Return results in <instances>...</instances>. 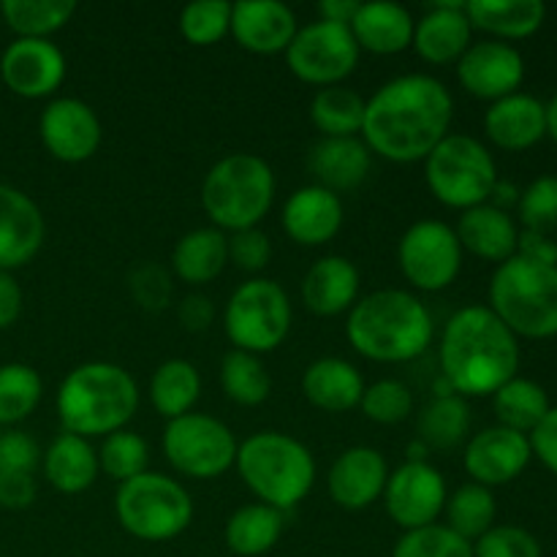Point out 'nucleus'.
Listing matches in <instances>:
<instances>
[{
    "label": "nucleus",
    "mask_w": 557,
    "mask_h": 557,
    "mask_svg": "<svg viewBox=\"0 0 557 557\" xmlns=\"http://www.w3.org/2000/svg\"><path fill=\"white\" fill-rule=\"evenodd\" d=\"M44 147L63 163H82L101 147V120L79 98H54L38 117Z\"/></svg>",
    "instance_id": "2eb2a0df"
},
{
    "label": "nucleus",
    "mask_w": 557,
    "mask_h": 557,
    "mask_svg": "<svg viewBox=\"0 0 557 557\" xmlns=\"http://www.w3.org/2000/svg\"><path fill=\"white\" fill-rule=\"evenodd\" d=\"M36 500V479L33 473H0V506L5 509H27Z\"/></svg>",
    "instance_id": "603ef678"
},
{
    "label": "nucleus",
    "mask_w": 557,
    "mask_h": 557,
    "mask_svg": "<svg viewBox=\"0 0 557 557\" xmlns=\"http://www.w3.org/2000/svg\"><path fill=\"white\" fill-rule=\"evenodd\" d=\"M283 533V515L267 504H250L234 511L226 522V547L239 557L267 555Z\"/></svg>",
    "instance_id": "473e14b6"
},
{
    "label": "nucleus",
    "mask_w": 557,
    "mask_h": 557,
    "mask_svg": "<svg viewBox=\"0 0 557 557\" xmlns=\"http://www.w3.org/2000/svg\"><path fill=\"white\" fill-rule=\"evenodd\" d=\"M484 131L500 150H528L547 136V103L528 92H511L487 109Z\"/></svg>",
    "instance_id": "5701e85b"
},
{
    "label": "nucleus",
    "mask_w": 557,
    "mask_h": 557,
    "mask_svg": "<svg viewBox=\"0 0 557 557\" xmlns=\"http://www.w3.org/2000/svg\"><path fill=\"white\" fill-rule=\"evenodd\" d=\"M98 451L92 449L90 441L79 435L63 433L49 444L44 455V476L58 493L76 495L92 487L98 479Z\"/></svg>",
    "instance_id": "c756f323"
},
{
    "label": "nucleus",
    "mask_w": 557,
    "mask_h": 557,
    "mask_svg": "<svg viewBox=\"0 0 557 557\" xmlns=\"http://www.w3.org/2000/svg\"><path fill=\"white\" fill-rule=\"evenodd\" d=\"M38 457V444L27 433L5 430L0 435V473H33Z\"/></svg>",
    "instance_id": "8fccbe9b"
},
{
    "label": "nucleus",
    "mask_w": 557,
    "mask_h": 557,
    "mask_svg": "<svg viewBox=\"0 0 557 557\" xmlns=\"http://www.w3.org/2000/svg\"><path fill=\"white\" fill-rule=\"evenodd\" d=\"M386 482H389V466L384 455L370 446H351L343 451L330 468L326 487L330 498L343 509H368L375 500L384 498Z\"/></svg>",
    "instance_id": "aec40b11"
},
{
    "label": "nucleus",
    "mask_w": 557,
    "mask_h": 557,
    "mask_svg": "<svg viewBox=\"0 0 557 557\" xmlns=\"http://www.w3.org/2000/svg\"><path fill=\"white\" fill-rule=\"evenodd\" d=\"M359 5H362V3H357V0H321L315 9H319V16L324 22H335V25L351 27V22H354V16H357Z\"/></svg>",
    "instance_id": "4d7b16f0"
},
{
    "label": "nucleus",
    "mask_w": 557,
    "mask_h": 557,
    "mask_svg": "<svg viewBox=\"0 0 557 557\" xmlns=\"http://www.w3.org/2000/svg\"><path fill=\"white\" fill-rule=\"evenodd\" d=\"M272 259V243L259 226L232 232L228 237V261L245 272H261Z\"/></svg>",
    "instance_id": "09e8293b"
},
{
    "label": "nucleus",
    "mask_w": 557,
    "mask_h": 557,
    "mask_svg": "<svg viewBox=\"0 0 557 557\" xmlns=\"http://www.w3.org/2000/svg\"><path fill=\"white\" fill-rule=\"evenodd\" d=\"M237 438L207 413H185L163 430V455L169 466L190 479H218L237 462Z\"/></svg>",
    "instance_id": "9b49d317"
},
{
    "label": "nucleus",
    "mask_w": 557,
    "mask_h": 557,
    "mask_svg": "<svg viewBox=\"0 0 557 557\" xmlns=\"http://www.w3.org/2000/svg\"><path fill=\"white\" fill-rule=\"evenodd\" d=\"M199 395L201 375L188 359H169L150 379V403L166 422L190 413Z\"/></svg>",
    "instance_id": "72a5a7b5"
},
{
    "label": "nucleus",
    "mask_w": 557,
    "mask_h": 557,
    "mask_svg": "<svg viewBox=\"0 0 557 557\" xmlns=\"http://www.w3.org/2000/svg\"><path fill=\"white\" fill-rule=\"evenodd\" d=\"M348 343L364 359L386 364L422 357L433 341V315L403 288H381L357 299L346 321Z\"/></svg>",
    "instance_id": "7ed1b4c3"
},
{
    "label": "nucleus",
    "mask_w": 557,
    "mask_h": 557,
    "mask_svg": "<svg viewBox=\"0 0 557 557\" xmlns=\"http://www.w3.org/2000/svg\"><path fill=\"white\" fill-rule=\"evenodd\" d=\"M490 199H495V207H498V210H504L506 205H517V201H520V190H517L515 185H506L498 180Z\"/></svg>",
    "instance_id": "13d9d810"
},
{
    "label": "nucleus",
    "mask_w": 557,
    "mask_h": 557,
    "mask_svg": "<svg viewBox=\"0 0 557 557\" xmlns=\"http://www.w3.org/2000/svg\"><path fill=\"white\" fill-rule=\"evenodd\" d=\"M397 261L406 281L419 292H444L457 281L462 245L444 221H417L397 245Z\"/></svg>",
    "instance_id": "ddd939ff"
},
{
    "label": "nucleus",
    "mask_w": 557,
    "mask_h": 557,
    "mask_svg": "<svg viewBox=\"0 0 557 557\" xmlns=\"http://www.w3.org/2000/svg\"><path fill=\"white\" fill-rule=\"evenodd\" d=\"M392 557H473V544L457 536L451 528L433 522L403 533Z\"/></svg>",
    "instance_id": "c03bdc74"
},
{
    "label": "nucleus",
    "mask_w": 557,
    "mask_h": 557,
    "mask_svg": "<svg viewBox=\"0 0 557 557\" xmlns=\"http://www.w3.org/2000/svg\"><path fill=\"white\" fill-rule=\"evenodd\" d=\"M114 515L139 542H169L177 539L194 520V500L188 490L163 473L145 471L128 479L114 495Z\"/></svg>",
    "instance_id": "6e6552de"
},
{
    "label": "nucleus",
    "mask_w": 557,
    "mask_h": 557,
    "mask_svg": "<svg viewBox=\"0 0 557 557\" xmlns=\"http://www.w3.org/2000/svg\"><path fill=\"white\" fill-rule=\"evenodd\" d=\"M359 299V270L343 256H324L302 281V302L315 315H341Z\"/></svg>",
    "instance_id": "393cba45"
},
{
    "label": "nucleus",
    "mask_w": 557,
    "mask_h": 557,
    "mask_svg": "<svg viewBox=\"0 0 557 557\" xmlns=\"http://www.w3.org/2000/svg\"><path fill=\"white\" fill-rule=\"evenodd\" d=\"M473 557H542V544L517 525H493L473 544Z\"/></svg>",
    "instance_id": "de8ad7c7"
},
{
    "label": "nucleus",
    "mask_w": 557,
    "mask_h": 557,
    "mask_svg": "<svg viewBox=\"0 0 557 557\" xmlns=\"http://www.w3.org/2000/svg\"><path fill=\"white\" fill-rule=\"evenodd\" d=\"M212 315H215L212 302L207 297H201V294H190V297H185L183 305H180V321L194 332L207 330Z\"/></svg>",
    "instance_id": "6e6d98bb"
},
{
    "label": "nucleus",
    "mask_w": 557,
    "mask_h": 557,
    "mask_svg": "<svg viewBox=\"0 0 557 557\" xmlns=\"http://www.w3.org/2000/svg\"><path fill=\"white\" fill-rule=\"evenodd\" d=\"M221 386L223 392H226L228 400L237 403V406L253 408L261 406V403L270 397L272 379L270 373H267L264 362H261L256 354L232 348V351L223 357Z\"/></svg>",
    "instance_id": "ea45409f"
},
{
    "label": "nucleus",
    "mask_w": 557,
    "mask_h": 557,
    "mask_svg": "<svg viewBox=\"0 0 557 557\" xmlns=\"http://www.w3.org/2000/svg\"><path fill=\"white\" fill-rule=\"evenodd\" d=\"M493 408L500 428L531 435L553 406H549V397L542 384H536L531 379H517L515 375L509 384H504L495 392Z\"/></svg>",
    "instance_id": "f704fd0d"
},
{
    "label": "nucleus",
    "mask_w": 557,
    "mask_h": 557,
    "mask_svg": "<svg viewBox=\"0 0 557 557\" xmlns=\"http://www.w3.org/2000/svg\"><path fill=\"white\" fill-rule=\"evenodd\" d=\"M297 30V16L281 0H239L232 5L228 33L253 54L286 52Z\"/></svg>",
    "instance_id": "412c9836"
},
{
    "label": "nucleus",
    "mask_w": 557,
    "mask_h": 557,
    "mask_svg": "<svg viewBox=\"0 0 557 557\" xmlns=\"http://www.w3.org/2000/svg\"><path fill=\"white\" fill-rule=\"evenodd\" d=\"M531 451L557 476V406L549 408L539 428L528 435Z\"/></svg>",
    "instance_id": "3c124183"
},
{
    "label": "nucleus",
    "mask_w": 557,
    "mask_h": 557,
    "mask_svg": "<svg viewBox=\"0 0 557 557\" xmlns=\"http://www.w3.org/2000/svg\"><path fill=\"white\" fill-rule=\"evenodd\" d=\"M0 76L22 98L52 96L65 79V54L49 38H14L0 58Z\"/></svg>",
    "instance_id": "dca6fc26"
},
{
    "label": "nucleus",
    "mask_w": 557,
    "mask_h": 557,
    "mask_svg": "<svg viewBox=\"0 0 557 557\" xmlns=\"http://www.w3.org/2000/svg\"><path fill=\"white\" fill-rule=\"evenodd\" d=\"M413 25L417 20L406 5L375 0V3L359 5L351 22V33L364 52L397 54L413 44Z\"/></svg>",
    "instance_id": "a878e982"
},
{
    "label": "nucleus",
    "mask_w": 557,
    "mask_h": 557,
    "mask_svg": "<svg viewBox=\"0 0 557 557\" xmlns=\"http://www.w3.org/2000/svg\"><path fill=\"white\" fill-rule=\"evenodd\" d=\"M302 392L310 406L330 413L351 411L359 406L364 381L351 362L337 357L315 359L302 373Z\"/></svg>",
    "instance_id": "cd10ccee"
},
{
    "label": "nucleus",
    "mask_w": 557,
    "mask_h": 557,
    "mask_svg": "<svg viewBox=\"0 0 557 557\" xmlns=\"http://www.w3.org/2000/svg\"><path fill=\"white\" fill-rule=\"evenodd\" d=\"M139 408L134 375L114 362H85L58 389V417L65 433L79 438L125 430Z\"/></svg>",
    "instance_id": "20e7f679"
},
{
    "label": "nucleus",
    "mask_w": 557,
    "mask_h": 557,
    "mask_svg": "<svg viewBox=\"0 0 557 557\" xmlns=\"http://www.w3.org/2000/svg\"><path fill=\"white\" fill-rule=\"evenodd\" d=\"M74 0H5L0 5V14L16 38H49L74 16Z\"/></svg>",
    "instance_id": "58836bf2"
},
{
    "label": "nucleus",
    "mask_w": 557,
    "mask_h": 557,
    "mask_svg": "<svg viewBox=\"0 0 557 557\" xmlns=\"http://www.w3.org/2000/svg\"><path fill=\"white\" fill-rule=\"evenodd\" d=\"M424 180L441 205L466 212L487 205L498 183V166L482 141L466 134H449L424 158Z\"/></svg>",
    "instance_id": "1a4fd4ad"
},
{
    "label": "nucleus",
    "mask_w": 557,
    "mask_h": 557,
    "mask_svg": "<svg viewBox=\"0 0 557 557\" xmlns=\"http://www.w3.org/2000/svg\"><path fill=\"white\" fill-rule=\"evenodd\" d=\"M517 256L528 261H536V264L557 267V245L547 234L536 232H520V239H517Z\"/></svg>",
    "instance_id": "864d4df0"
},
{
    "label": "nucleus",
    "mask_w": 557,
    "mask_h": 557,
    "mask_svg": "<svg viewBox=\"0 0 557 557\" xmlns=\"http://www.w3.org/2000/svg\"><path fill=\"white\" fill-rule=\"evenodd\" d=\"M457 79L471 96L495 103L522 85L525 60L506 41H479L457 60Z\"/></svg>",
    "instance_id": "f3484780"
},
{
    "label": "nucleus",
    "mask_w": 557,
    "mask_h": 557,
    "mask_svg": "<svg viewBox=\"0 0 557 557\" xmlns=\"http://www.w3.org/2000/svg\"><path fill=\"white\" fill-rule=\"evenodd\" d=\"M22 313V288L11 272H0V330H9Z\"/></svg>",
    "instance_id": "5fc2aeb1"
},
{
    "label": "nucleus",
    "mask_w": 557,
    "mask_h": 557,
    "mask_svg": "<svg viewBox=\"0 0 557 557\" xmlns=\"http://www.w3.org/2000/svg\"><path fill=\"white\" fill-rule=\"evenodd\" d=\"M147 462H150V449H147L145 438L131 430H117V433L107 435L98 449V468L107 476L117 479L120 484L145 473Z\"/></svg>",
    "instance_id": "79ce46f5"
},
{
    "label": "nucleus",
    "mask_w": 557,
    "mask_h": 557,
    "mask_svg": "<svg viewBox=\"0 0 557 557\" xmlns=\"http://www.w3.org/2000/svg\"><path fill=\"white\" fill-rule=\"evenodd\" d=\"M359 408L375 424H400L411 413L413 395L403 381L381 379L375 384L364 386Z\"/></svg>",
    "instance_id": "a18cd8bd"
},
{
    "label": "nucleus",
    "mask_w": 557,
    "mask_h": 557,
    "mask_svg": "<svg viewBox=\"0 0 557 557\" xmlns=\"http://www.w3.org/2000/svg\"><path fill=\"white\" fill-rule=\"evenodd\" d=\"M438 359L457 395L487 397L517 375L520 343L487 305H468L446 321Z\"/></svg>",
    "instance_id": "f03ea898"
},
{
    "label": "nucleus",
    "mask_w": 557,
    "mask_h": 557,
    "mask_svg": "<svg viewBox=\"0 0 557 557\" xmlns=\"http://www.w3.org/2000/svg\"><path fill=\"white\" fill-rule=\"evenodd\" d=\"M468 428H471V408L460 395L435 397L419 413V441L428 449H455L466 441Z\"/></svg>",
    "instance_id": "e433bc0d"
},
{
    "label": "nucleus",
    "mask_w": 557,
    "mask_h": 557,
    "mask_svg": "<svg viewBox=\"0 0 557 557\" xmlns=\"http://www.w3.org/2000/svg\"><path fill=\"white\" fill-rule=\"evenodd\" d=\"M232 27V3L226 0H196L180 11V33L194 47L218 44Z\"/></svg>",
    "instance_id": "37998d69"
},
{
    "label": "nucleus",
    "mask_w": 557,
    "mask_h": 557,
    "mask_svg": "<svg viewBox=\"0 0 557 557\" xmlns=\"http://www.w3.org/2000/svg\"><path fill=\"white\" fill-rule=\"evenodd\" d=\"M310 120L324 139H346L362 134L364 98L343 85L321 87L310 101Z\"/></svg>",
    "instance_id": "c9c22d12"
},
{
    "label": "nucleus",
    "mask_w": 557,
    "mask_h": 557,
    "mask_svg": "<svg viewBox=\"0 0 557 557\" xmlns=\"http://www.w3.org/2000/svg\"><path fill=\"white\" fill-rule=\"evenodd\" d=\"M446 498H449V493H446L444 476L428 460L403 462L395 473H389V482L384 490L386 515L403 531L433 525L444 511Z\"/></svg>",
    "instance_id": "4468645a"
},
{
    "label": "nucleus",
    "mask_w": 557,
    "mask_h": 557,
    "mask_svg": "<svg viewBox=\"0 0 557 557\" xmlns=\"http://www.w3.org/2000/svg\"><path fill=\"white\" fill-rule=\"evenodd\" d=\"M471 33L466 3H433L413 25V49L430 65H449L471 47Z\"/></svg>",
    "instance_id": "b1692460"
},
{
    "label": "nucleus",
    "mask_w": 557,
    "mask_h": 557,
    "mask_svg": "<svg viewBox=\"0 0 557 557\" xmlns=\"http://www.w3.org/2000/svg\"><path fill=\"white\" fill-rule=\"evenodd\" d=\"M446 528L462 536L466 542L473 544V539H482L484 533L493 528L495 522V495L487 487L476 482H468L446 498Z\"/></svg>",
    "instance_id": "4c0bfd02"
},
{
    "label": "nucleus",
    "mask_w": 557,
    "mask_h": 557,
    "mask_svg": "<svg viewBox=\"0 0 557 557\" xmlns=\"http://www.w3.org/2000/svg\"><path fill=\"white\" fill-rule=\"evenodd\" d=\"M223 330L234 348L248 354L275 351L292 330V302L281 283L253 277L228 297Z\"/></svg>",
    "instance_id": "9d476101"
},
{
    "label": "nucleus",
    "mask_w": 557,
    "mask_h": 557,
    "mask_svg": "<svg viewBox=\"0 0 557 557\" xmlns=\"http://www.w3.org/2000/svg\"><path fill=\"white\" fill-rule=\"evenodd\" d=\"M547 134L553 136V141L557 145V92L553 101L547 103Z\"/></svg>",
    "instance_id": "bf43d9fd"
},
{
    "label": "nucleus",
    "mask_w": 557,
    "mask_h": 557,
    "mask_svg": "<svg viewBox=\"0 0 557 557\" xmlns=\"http://www.w3.org/2000/svg\"><path fill=\"white\" fill-rule=\"evenodd\" d=\"M466 14L473 27L493 33L495 41H517L544 25L547 5L542 0H471Z\"/></svg>",
    "instance_id": "7c9ffc66"
},
{
    "label": "nucleus",
    "mask_w": 557,
    "mask_h": 557,
    "mask_svg": "<svg viewBox=\"0 0 557 557\" xmlns=\"http://www.w3.org/2000/svg\"><path fill=\"white\" fill-rule=\"evenodd\" d=\"M457 239L466 250L484 261H509L517 256V223L506 210H498L495 205H479L462 212L460 223L455 228Z\"/></svg>",
    "instance_id": "bb28decb"
},
{
    "label": "nucleus",
    "mask_w": 557,
    "mask_h": 557,
    "mask_svg": "<svg viewBox=\"0 0 557 557\" xmlns=\"http://www.w3.org/2000/svg\"><path fill=\"white\" fill-rule=\"evenodd\" d=\"M520 210V221L525 232L549 234L557 228V177L544 174V177L533 180L517 201Z\"/></svg>",
    "instance_id": "49530a36"
},
{
    "label": "nucleus",
    "mask_w": 557,
    "mask_h": 557,
    "mask_svg": "<svg viewBox=\"0 0 557 557\" xmlns=\"http://www.w3.org/2000/svg\"><path fill=\"white\" fill-rule=\"evenodd\" d=\"M275 199V174L253 152H232L207 172L201 207L215 228L243 232L259 226Z\"/></svg>",
    "instance_id": "0eeeda50"
},
{
    "label": "nucleus",
    "mask_w": 557,
    "mask_h": 557,
    "mask_svg": "<svg viewBox=\"0 0 557 557\" xmlns=\"http://www.w3.org/2000/svg\"><path fill=\"white\" fill-rule=\"evenodd\" d=\"M228 261V237L221 228H194L174 245L172 267L180 281L201 283L215 281Z\"/></svg>",
    "instance_id": "2f4dec72"
},
{
    "label": "nucleus",
    "mask_w": 557,
    "mask_h": 557,
    "mask_svg": "<svg viewBox=\"0 0 557 557\" xmlns=\"http://www.w3.org/2000/svg\"><path fill=\"white\" fill-rule=\"evenodd\" d=\"M44 384L30 364H0V424H16L41 403Z\"/></svg>",
    "instance_id": "a19ab883"
},
{
    "label": "nucleus",
    "mask_w": 557,
    "mask_h": 557,
    "mask_svg": "<svg viewBox=\"0 0 557 557\" xmlns=\"http://www.w3.org/2000/svg\"><path fill=\"white\" fill-rule=\"evenodd\" d=\"M283 228L305 248H319L337 237L343 228V201L321 185L294 190L283 205Z\"/></svg>",
    "instance_id": "4be33fe9"
},
{
    "label": "nucleus",
    "mask_w": 557,
    "mask_h": 557,
    "mask_svg": "<svg viewBox=\"0 0 557 557\" xmlns=\"http://www.w3.org/2000/svg\"><path fill=\"white\" fill-rule=\"evenodd\" d=\"M234 466L250 493L281 515L302 504L315 482V460L308 446L275 430L245 438Z\"/></svg>",
    "instance_id": "39448f33"
},
{
    "label": "nucleus",
    "mask_w": 557,
    "mask_h": 557,
    "mask_svg": "<svg viewBox=\"0 0 557 557\" xmlns=\"http://www.w3.org/2000/svg\"><path fill=\"white\" fill-rule=\"evenodd\" d=\"M531 457L533 451L528 435L495 424L468 441L462 462H466L468 476L490 490L515 482L528 468Z\"/></svg>",
    "instance_id": "a211bd4d"
},
{
    "label": "nucleus",
    "mask_w": 557,
    "mask_h": 557,
    "mask_svg": "<svg viewBox=\"0 0 557 557\" xmlns=\"http://www.w3.org/2000/svg\"><path fill=\"white\" fill-rule=\"evenodd\" d=\"M490 310L517 337L547 341L557 335V267L511 256L490 281Z\"/></svg>",
    "instance_id": "423d86ee"
},
{
    "label": "nucleus",
    "mask_w": 557,
    "mask_h": 557,
    "mask_svg": "<svg viewBox=\"0 0 557 557\" xmlns=\"http://www.w3.org/2000/svg\"><path fill=\"white\" fill-rule=\"evenodd\" d=\"M44 215L36 201L14 185L0 183V272L30 264L44 245Z\"/></svg>",
    "instance_id": "6ab92c4d"
},
{
    "label": "nucleus",
    "mask_w": 557,
    "mask_h": 557,
    "mask_svg": "<svg viewBox=\"0 0 557 557\" xmlns=\"http://www.w3.org/2000/svg\"><path fill=\"white\" fill-rule=\"evenodd\" d=\"M310 172L321 188L341 194V190H351L364 183L370 172V150L362 139L357 136H346V139H321L319 145L310 150Z\"/></svg>",
    "instance_id": "c85d7f7f"
},
{
    "label": "nucleus",
    "mask_w": 557,
    "mask_h": 557,
    "mask_svg": "<svg viewBox=\"0 0 557 557\" xmlns=\"http://www.w3.org/2000/svg\"><path fill=\"white\" fill-rule=\"evenodd\" d=\"M359 54L362 49L351 27L319 20L299 27L286 49V65L297 79L308 85L332 87L341 85L357 69Z\"/></svg>",
    "instance_id": "f8f14e48"
},
{
    "label": "nucleus",
    "mask_w": 557,
    "mask_h": 557,
    "mask_svg": "<svg viewBox=\"0 0 557 557\" xmlns=\"http://www.w3.org/2000/svg\"><path fill=\"white\" fill-rule=\"evenodd\" d=\"M451 117L455 101L444 82L430 74L397 76L364 101V145L386 161H424L449 136Z\"/></svg>",
    "instance_id": "f257e3e1"
}]
</instances>
